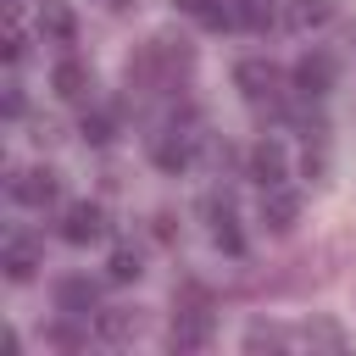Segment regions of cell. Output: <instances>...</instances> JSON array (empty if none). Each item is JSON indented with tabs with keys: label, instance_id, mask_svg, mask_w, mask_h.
I'll use <instances>...</instances> for the list:
<instances>
[{
	"label": "cell",
	"instance_id": "1",
	"mask_svg": "<svg viewBox=\"0 0 356 356\" xmlns=\"http://www.w3.org/2000/svg\"><path fill=\"white\" fill-rule=\"evenodd\" d=\"M189 67V50H172L167 39H156V44H145V56L128 67V83H172V72H184Z\"/></svg>",
	"mask_w": 356,
	"mask_h": 356
},
{
	"label": "cell",
	"instance_id": "2",
	"mask_svg": "<svg viewBox=\"0 0 356 356\" xmlns=\"http://www.w3.org/2000/svg\"><path fill=\"white\" fill-rule=\"evenodd\" d=\"M100 234H106V211H100L95 200L67 206V217H61V239H67V245H95Z\"/></svg>",
	"mask_w": 356,
	"mask_h": 356
},
{
	"label": "cell",
	"instance_id": "3",
	"mask_svg": "<svg viewBox=\"0 0 356 356\" xmlns=\"http://www.w3.org/2000/svg\"><path fill=\"white\" fill-rule=\"evenodd\" d=\"M39 261H44L39 239H28V234L6 239V256H0V267H6V278H11V284H28V278L39 273Z\"/></svg>",
	"mask_w": 356,
	"mask_h": 356
},
{
	"label": "cell",
	"instance_id": "4",
	"mask_svg": "<svg viewBox=\"0 0 356 356\" xmlns=\"http://www.w3.org/2000/svg\"><path fill=\"white\" fill-rule=\"evenodd\" d=\"M295 217H300V195H295V189H284V184H273V189L261 195V222H267L273 234H289V228H295Z\"/></svg>",
	"mask_w": 356,
	"mask_h": 356
},
{
	"label": "cell",
	"instance_id": "5",
	"mask_svg": "<svg viewBox=\"0 0 356 356\" xmlns=\"http://www.w3.org/2000/svg\"><path fill=\"white\" fill-rule=\"evenodd\" d=\"M295 89H300V95H328V89H334V56H328V50L300 56V67H295Z\"/></svg>",
	"mask_w": 356,
	"mask_h": 356
},
{
	"label": "cell",
	"instance_id": "6",
	"mask_svg": "<svg viewBox=\"0 0 356 356\" xmlns=\"http://www.w3.org/2000/svg\"><path fill=\"white\" fill-rule=\"evenodd\" d=\"M234 83H239L250 100H273V95H278V67H273V61H239V67H234Z\"/></svg>",
	"mask_w": 356,
	"mask_h": 356
},
{
	"label": "cell",
	"instance_id": "7",
	"mask_svg": "<svg viewBox=\"0 0 356 356\" xmlns=\"http://www.w3.org/2000/svg\"><path fill=\"white\" fill-rule=\"evenodd\" d=\"M11 200H22V206H44V200H56V172H50V167H28V172H17V178H11Z\"/></svg>",
	"mask_w": 356,
	"mask_h": 356
},
{
	"label": "cell",
	"instance_id": "8",
	"mask_svg": "<svg viewBox=\"0 0 356 356\" xmlns=\"http://www.w3.org/2000/svg\"><path fill=\"white\" fill-rule=\"evenodd\" d=\"M206 339H211V312L189 306V312L172 317V345H178V350H200Z\"/></svg>",
	"mask_w": 356,
	"mask_h": 356
},
{
	"label": "cell",
	"instance_id": "9",
	"mask_svg": "<svg viewBox=\"0 0 356 356\" xmlns=\"http://www.w3.org/2000/svg\"><path fill=\"white\" fill-rule=\"evenodd\" d=\"M50 89H56L61 100H83V95L95 89V78H89V67H83V61H56V72H50Z\"/></svg>",
	"mask_w": 356,
	"mask_h": 356
},
{
	"label": "cell",
	"instance_id": "10",
	"mask_svg": "<svg viewBox=\"0 0 356 356\" xmlns=\"http://www.w3.org/2000/svg\"><path fill=\"white\" fill-rule=\"evenodd\" d=\"M250 178H256L261 189H273V184H284V145H273V139H261V145L250 150Z\"/></svg>",
	"mask_w": 356,
	"mask_h": 356
},
{
	"label": "cell",
	"instance_id": "11",
	"mask_svg": "<svg viewBox=\"0 0 356 356\" xmlns=\"http://www.w3.org/2000/svg\"><path fill=\"white\" fill-rule=\"evenodd\" d=\"M189 156H195V134H178V128H167V134L156 139V167L178 172V167H189Z\"/></svg>",
	"mask_w": 356,
	"mask_h": 356
},
{
	"label": "cell",
	"instance_id": "12",
	"mask_svg": "<svg viewBox=\"0 0 356 356\" xmlns=\"http://www.w3.org/2000/svg\"><path fill=\"white\" fill-rule=\"evenodd\" d=\"M95 295H100V289H95L89 278H61V284H56V306L72 312V317H89V312H95Z\"/></svg>",
	"mask_w": 356,
	"mask_h": 356
},
{
	"label": "cell",
	"instance_id": "13",
	"mask_svg": "<svg viewBox=\"0 0 356 356\" xmlns=\"http://www.w3.org/2000/svg\"><path fill=\"white\" fill-rule=\"evenodd\" d=\"M200 28H234L239 22V6H228V0H178Z\"/></svg>",
	"mask_w": 356,
	"mask_h": 356
},
{
	"label": "cell",
	"instance_id": "14",
	"mask_svg": "<svg viewBox=\"0 0 356 356\" xmlns=\"http://www.w3.org/2000/svg\"><path fill=\"white\" fill-rule=\"evenodd\" d=\"M39 28H44L50 39H72V11H67L61 0H44V6H39Z\"/></svg>",
	"mask_w": 356,
	"mask_h": 356
},
{
	"label": "cell",
	"instance_id": "15",
	"mask_svg": "<svg viewBox=\"0 0 356 356\" xmlns=\"http://www.w3.org/2000/svg\"><path fill=\"white\" fill-rule=\"evenodd\" d=\"M328 11H334L328 0H295V6L284 11V22H289V28H317V22H328Z\"/></svg>",
	"mask_w": 356,
	"mask_h": 356
},
{
	"label": "cell",
	"instance_id": "16",
	"mask_svg": "<svg viewBox=\"0 0 356 356\" xmlns=\"http://www.w3.org/2000/svg\"><path fill=\"white\" fill-rule=\"evenodd\" d=\"M134 328H139L134 312H100V339H128Z\"/></svg>",
	"mask_w": 356,
	"mask_h": 356
},
{
	"label": "cell",
	"instance_id": "17",
	"mask_svg": "<svg viewBox=\"0 0 356 356\" xmlns=\"http://www.w3.org/2000/svg\"><path fill=\"white\" fill-rule=\"evenodd\" d=\"M106 273H111V284H134L145 267H139V256H134V250H111V267H106Z\"/></svg>",
	"mask_w": 356,
	"mask_h": 356
},
{
	"label": "cell",
	"instance_id": "18",
	"mask_svg": "<svg viewBox=\"0 0 356 356\" xmlns=\"http://www.w3.org/2000/svg\"><path fill=\"white\" fill-rule=\"evenodd\" d=\"M89 145H111V134H117V122L106 117V111H95V117H83V128H78Z\"/></svg>",
	"mask_w": 356,
	"mask_h": 356
},
{
	"label": "cell",
	"instance_id": "19",
	"mask_svg": "<svg viewBox=\"0 0 356 356\" xmlns=\"http://www.w3.org/2000/svg\"><path fill=\"white\" fill-rule=\"evenodd\" d=\"M234 6H239V22H245V28H267V22H273V11H267L261 0H234Z\"/></svg>",
	"mask_w": 356,
	"mask_h": 356
},
{
	"label": "cell",
	"instance_id": "20",
	"mask_svg": "<svg viewBox=\"0 0 356 356\" xmlns=\"http://www.w3.org/2000/svg\"><path fill=\"white\" fill-rule=\"evenodd\" d=\"M211 234H217V245H222V250H245V239H239V228H234V217H228V211L217 217V228H211Z\"/></svg>",
	"mask_w": 356,
	"mask_h": 356
}]
</instances>
